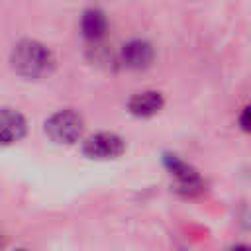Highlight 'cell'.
<instances>
[{
    "label": "cell",
    "mask_w": 251,
    "mask_h": 251,
    "mask_svg": "<svg viewBox=\"0 0 251 251\" xmlns=\"http://www.w3.org/2000/svg\"><path fill=\"white\" fill-rule=\"evenodd\" d=\"M239 126L243 131H249V126H251V120H249V108H243L241 116H239Z\"/></svg>",
    "instance_id": "cell-9"
},
{
    "label": "cell",
    "mask_w": 251,
    "mask_h": 251,
    "mask_svg": "<svg viewBox=\"0 0 251 251\" xmlns=\"http://www.w3.org/2000/svg\"><path fill=\"white\" fill-rule=\"evenodd\" d=\"M155 59V51H153V45L145 39H129L124 47H122V63L127 67V69H133V71H143L147 67H151Z\"/></svg>",
    "instance_id": "cell-5"
},
{
    "label": "cell",
    "mask_w": 251,
    "mask_h": 251,
    "mask_svg": "<svg viewBox=\"0 0 251 251\" xmlns=\"http://www.w3.org/2000/svg\"><path fill=\"white\" fill-rule=\"evenodd\" d=\"M126 151V141L114 131H98L82 143V155L96 161L118 159Z\"/></svg>",
    "instance_id": "cell-4"
},
{
    "label": "cell",
    "mask_w": 251,
    "mask_h": 251,
    "mask_svg": "<svg viewBox=\"0 0 251 251\" xmlns=\"http://www.w3.org/2000/svg\"><path fill=\"white\" fill-rule=\"evenodd\" d=\"M27 131V122L14 108H0V143L10 145L20 141Z\"/></svg>",
    "instance_id": "cell-6"
},
{
    "label": "cell",
    "mask_w": 251,
    "mask_h": 251,
    "mask_svg": "<svg viewBox=\"0 0 251 251\" xmlns=\"http://www.w3.org/2000/svg\"><path fill=\"white\" fill-rule=\"evenodd\" d=\"M12 69L24 78H43L55 69V57L49 47L35 39H22L10 55Z\"/></svg>",
    "instance_id": "cell-1"
},
{
    "label": "cell",
    "mask_w": 251,
    "mask_h": 251,
    "mask_svg": "<svg viewBox=\"0 0 251 251\" xmlns=\"http://www.w3.org/2000/svg\"><path fill=\"white\" fill-rule=\"evenodd\" d=\"M84 129L82 116L73 108H63L45 120V133L53 143L71 145L78 141Z\"/></svg>",
    "instance_id": "cell-2"
},
{
    "label": "cell",
    "mask_w": 251,
    "mask_h": 251,
    "mask_svg": "<svg viewBox=\"0 0 251 251\" xmlns=\"http://www.w3.org/2000/svg\"><path fill=\"white\" fill-rule=\"evenodd\" d=\"M163 165L175 176V180H176L175 190L178 194L194 196V194H200L204 190V178L200 176V173L190 163L182 161L180 157H176L173 153H165L163 155Z\"/></svg>",
    "instance_id": "cell-3"
},
{
    "label": "cell",
    "mask_w": 251,
    "mask_h": 251,
    "mask_svg": "<svg viewBox=\"0 0 251 251\" xmlns=\"http://www.w3.org/2000/svg\"><path fill=\"white\" fill-rule=\"evenodd\" d=\"M165 100L163 94L157 90H145V92H137L127 100V110L131 116L135 118H151L157 112H161Z\"/></svg>",
    "instance_id": "cell-7"
},
{
    "label": "cell",
    "mask_w": 251,
    "mask_h": 251,
    "mask_svg": "<svg viewBox=\"0 0 251 251\" xmlns=\"http://www.w3.org/2000/svg\"><path fill=\"white\" fill-rule=\"evenodd\" d=\"M106 29H108V18L102 10L98 8L84 10L80 18V33L86 41H92V43L100 41L106 35Z\"/></svg>",
    "instance_id": "cell-8"
}]
</instances>
